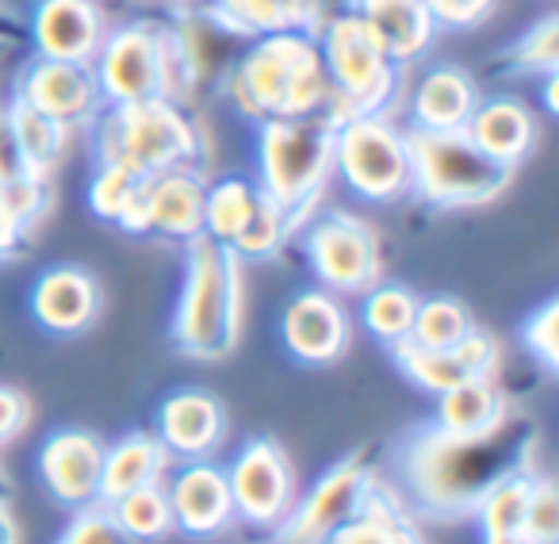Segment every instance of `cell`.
<instances>
[{
	"mask_svg": "<svg viewBox=\"0 0 559 544\" xmlns=\"http://www.w3.org/2000/svg\"><path fill=\"white\" fill-rule=\"evenodd\" d=\"M226 96L241 116L257 119V123L330 111L334 93H330L319 39L307 32H280L253 39V47L226 73Z\"/></svg>",
	"mask_w": 559,
	"mask_h": 544,
	"instance_id": "6da1fadb",
	"label": "cell"
},
{
	"mask_svg": "<svg viewBox=\"0 0 559 544\" xmlns=\"http://www.w3.org/2000/svg\"><path fill=\"white\" fill-rule=\"evenodd\" d=\"M241 319H246V288H241L238 253L200 234L188 241L173 342L192 360H223L241 342Z\"/></svg>",
	"mask_w": 559,
	"mask_h": 544,
	"instance_id": "7a4b0ae2",
	"label": "cell"
},
{
	"mask_svg": "<svg viewBox=\"0 0 559 544\" xmlns=\"http://www.w3.org/2000/svg\"><path fill=\"white\" fill-rule=\"evenodd\" d=\"M502 434L483 437V441H464V437H452L437 426L418 434L403 452V475L411 495L433 518H464V513H475L483 490L502 472L518 468V464H506V452L498 445Z\"/></svg>",
	"mask_w": 559,
	"mask_h": 544,
	"instance_id": "3957f363",
	"label": "cell"
},
{
	"mask_svg": "<svg viewBox=\"0 0 559 544\" xmlns=\"http://www.w3.org/2000/svg\"><path fill=\"white\" fill-rule=\"evenodd\" d=\"M342 119L334 111H311L292 119H264L257 154H261V192L288 215L292 230L307 223L334 173V142Z\"/></svg>",
	"mask_w": 559,
	"mask_h": 544,
	"instance_id": "277c9868",
	"label": "cell"
},
{
	"mask_svg": "<svg viewBox=\"0 0 559 544\" xmlns=\"http://www.w3.org/2000/svg\"><path fill=\"white\" fill-rule=\"evenodd\" d=\"M411 146V192H418L429 208H483L510 188L513 169L483 154L467 131H421L406 127Z\"/></svg>",
	"mask_w": 559,
	"mask_h": 544,
	"instance_id": "5b68a950",
	"label": "cell"
},
{
	"mask_svg": "<svg viewBox=\"0 0 559 544\" xmlns=\"http://www.w3.org/2000/svg\"><path fill=\"white\" fill-rule=\"evenodd\" d=\"M96 154L100 162H116L134 177L150 180L169 169H192L200 154V131L173 100L119 104L100 116L96 127Z\"/></svg>",
	"mask_w": 559,
	"mask_h": 544,
	"instance_id": "8992f818",
	"label": "cell"
},
{
	"mask_svg": "<svg viewBox=\"0 0 559 544\" xmlns=\"http://www.w3.org/2000/svg\"><path fill=\"white\" fill-rule=\"evenodd\" d=\"M314 39H319V55H322V66H326L330 93H334L330 111H334L337 119L388 116L399 96V70H403V66L391 62V55L380 47V39H376L349 9H345L342 16L322 20Z\"/></svg>",
	"mask_w": 559,
	"mask_h": 544,
	"instance_id": "52a82bcc",
	"label": "cell"
},
{
	"mask_svg": "<svg viewBox=\"0 0 559 544\" xmlns=\"http://www.w3.org/2000/svg\"><path fill=\"white\" fill-rule=\"evenodd\" d=\"M180 58L173 55L169 35L154 24H127L119 32H108L93 58L100 100L108 108L142 100H173V73Z\"/></svg>",
	"mask_w": 559,
	"mask_h": 544,
	"instance_id": "ba28073f",
	"label": "cell"
},
{
	"mask_svg": "<svg viewBox=\"0 0 559 544\" xmlns=\"http://www.w3.org/2000/svg\"><path fill=\"white\" fill-rule=\"evenodd\" d=\"M334 169L365 200H399L403 192H411L406 131L391 123V116H345L337 123Z\"/></svg>",
	"mask_w": 559,
	"mask_h": 544,
	"instance_id": "9c48e42d",
	"label": "cell"
},
{
	"mask_svg": "<svg viewBox=\"0 0 559 544\" xmlns=\"http://www.w3.org/2000/svg\"><path fill=\"white\" fill-rule=\"evenodd\" d=\"M226 483H230L234 518L253 529H276L299 498L288 452L272 437H253L241 445L238 457L226 464Z\"/></svg>",
	"mask_w": 559,
	"mask_h": 544,
	"instance_id": "30bf717a",
	"label": "cell"
},
{
	"mask_svg": "<svg viewBox=\"0 0 559 544\" xmlns=\"http://www.w3.org/2000/svg\"><path fill=\"white\" fill-rule=\"evenodd\" d=\"M307 261L337 296H360L380 284V238L357 215H326L307 230Z\"/></svg>",
	"mask_w": 559,
	"mask_h": 544,
	"instance_id": "8fae6325",
	"label": "cell"
},
{
	"mask_svg": "<svg viewBox=\"0 0 559 544\" xmlns=\"http://www.w3.org/2000/svg\"><path fill=\"white\" fill-rule=\"evenodd\" d=\"M372 483L376 475L365 457L337 460L304 498H296L292 513L276 525V544H326V536L365 506Z\"/></svg>",
	"mask_w": 559,
	"mask_h": 544,
	"instance_id": "7c38bea8",
	"label": "cell"
},
{
	"mask_svg": "<svg viewBox=\"0 0 559 544\" xmlns=\"http://www.w3.org/2000/svg\"><path fill=\"white\" fill-rule=\"evenodd\" d=\"M16 100L43 116L58 119L66 127L93 123L100 116V85H96L93 66L85 62H55V58H35L24 70L16 88Z\"/></svg>",
	"mask_w": 559,
	"mask_h": 544,
	"instance_id": "4fadbf2b",
	"label": "cell"
},
{
	"mask_svg": "<svg viewBox=\"0 0 559 544\" xmlns=\"http://www.w3.org/2000/svg\"><path fill=\"white\" fill-rule=\"evenodd\" d=\"M108 445L93 429H58L39 445V480L62 506L100 502V464Z\"/></svg>",
	"mask_w": 559,
	"mask_h": 544,
	"instance_id": "5bb4252c",
	"label": "cell"
},
{
	"mask_svg": "<svg viewBox=\"0 0 559 544\" xmlns=\"http://www.w3.org/2000/svg\"><path fill=\"white\" fill-rule=\"evenodd\" d=\"M391 350H395V360L406 372V380H414L429 395H441V391L456 388L464 380H475V376H495L498 365H502L498 342L479 327L460 345H452V350H421L411 338L395 342Z\"/></svg>",
	"mask_w": 559,
	"mask_h": 544,
	"instance_id": "9a60e30c",
	"label": "cell"
},
{
	"mask_svg": "<svg viewBox=\"0 0 559 544\" xmlns=\"http://www.w3.org/2000/svg\"><path fill=\"white\" fill-rule=\"evenodd\" d=\"M284 350L304 365H337L353 342V327L334 292H304L284 311Z\"/></svg>",
	"mask_w": 559,
	"mask_h": 544,
	"instance_id": "2e32d148",
	"label": "cell"
},
{
	"mask_svg": "<svg viewBox=\"0 0 559 544\" xmlns=\"http://www.w3.org/2000/svg\"><path fill=\"white\" fill-rule=\"evenodd\" d=\"M173 510V529L188 536H215L230 529L234 498L226 483V468L211 460H185L173 483L165 487Z\"/></svg>",
	"mask_w": 559,
	"mask_h": 544,
	"instance_id": "e0dca14e",
	"label": "cell"
},
{
	"mask_svg": "<svg viewBox=\"0 0 559 544\" xmlns=\"http://www.w3.org/2000/svg\"><path fill=\"white\" fill-rule=\"evenodd\" d=\"M108 24L96 0H39L32 16V39L39 58L93 66Z\"/></svg>",
	"mask_w": 559,
	"mask_h": 544,
	"instance_id": "ac0fdd59",
	"label": "cell"
},
{
	"mask_svg": "<svg viewBox=\"0 0 559 544\" xmlns=\"http://www.w3.org/2000/svg\"><path fill=\"white\" fill-rule=\"evenodd\" d=\"M32 315L47 334L78 338L100 319V288L93 272L78 264H58L39 276L32 288Z\"/></svg>",
	"mask_w": 559,
	"mask_h": 544,
	"instance_id": "d6986e66",
	"label": "cell"
},
{
	"mask_svg": "<svg viewBox=\"0 0 559 544\" xmlns=\"http://www.w3.org/2000/svg\"><path fill=\"white\" fill-rule=\"evenodd\" d=\"M226 414L207 391H177L157 411V441L173 460H207L223 445Z\"/></svg>",
	"mask_w": 559,
	"mask_h": 544,
	"instance_id": "ffe728a7",
	"label": "cell"
},
{
	"mask_svg": "<svg viewBox=\"0 0 559 544\" xmlns=\"http://www.w3.org/2000/svg\"><path fill=\"white\" fill-rule=\"evenodd\" d=\"M349 12L380 39L395 66L418 62L441 32L429 16L426 0H349Z\"/></svg>",
	"mask_w": 559,
	"mask_h": 544,
	"instance_id": "44dd1931",
	"label": "cell"
},
{
	"mask_svg": "<svg viewBox=\"0 0 559 544\" xmlns=\"http://www.w3.org/2000/svg\"><path fill=\"white\" fill-rule=\"evenodd\" d=\"M437 429L464 441H483L510 426V399L495 376H475L437 395Z\"/></svg>",
	"mask_w": 559,
	"mask_h": 544,
	"instance_id": "7402d4cb",
	"label": "cell"
},
{
	"mask_svg": "<svg viewBox=\"0 0 559 544\" xmlns=\"http://www.w3.org/2000/svg\"><path fill=\"white\" fill-rule=\"evenodd\" d=\"M203 200H207V180L195 169H169L146 180V208H150V234L162 238L192 241L203 234Z\"/></svg>",
	"mask_w": 559,
	"mask_h": 544,
	"instance_id": "603a6c76",
	"label": "cell"
},
{
	"mask_svg": "<svg viewBox=\"0 0 559 544\" xmlns=\"http://www.w3.org/2000/svg\"><path fill=\"white\" fill-rule=\"evenodd\" d=\"M467 139L490 154L495 162L518 169L528 157V150L536 146V119L533 111L525 108L513 96H490V100H479L472 111V119L464 123Z\"/></svg>",
	"mask_w": 559,
	"mask_h": 544,
	"instance_id": "cb8c5ba5",
	"label": "cell"
},
{
	"mask_svg": "<svg viewBox=\"0 0 559 544\" xmlns=\"http://www.w3.org/2000/svg\"><path fill=\"white\" fill-rule=\"evenodd\" d=\"M479 104V88L460 66H437L411 93V127L421 131H460Z\"/></svg>",
	"mask_w": 559,
	"mask_h": 544,
	"instance_id": "d4e9b609",
	"label": "cell"
},
{
	"mask_svg": "<svg viewBox=\"0 0 559 544\" xmlns=\"http://www.w3.org/2000/svg\"><path fill=\"white\" fill-rule=\"evenodd\" d=\"M322 0H211L215 20L234 35H280V32H307L322 27Z\"/></svg>",
	"mask_w": 559,
	"mask_h": 544,
	"instance_id": "484cf974",
	"label": "cell"
},
{
	"mask_svg": "<svg viewBox=\"0 0 559 544\" xmlns=\"http://www.w3.org/2000/svg\"><path fill=\"white\" fill-rule=\"evenodd\" d=\"M169 452L157 441V434H131L104 449L100 464V502H116V498L131 495L150 483H162L169 472Z\"/></svg>",
	"mask_w": 559,
	"mask_h": 544,
	"instance_id": "4316f807",
	"label": "cell"
},
{
	"mask_svg": "<svg viewBox=\"0 0 559 544\" xmlns=\"http://www.w3.org/2000/svg\"><path fill=\"white\" fill-rule=\"evenodd\" d=\"M411 541H414V525L406 521V513L399 510V502L380 483H372L365 506L326 536V544H411Z\"/></svg>",
	"mask_w": 559,
	"mask_h": 544,
	"instance_id": "83f0119b",
	"label": "cell"
},
{
	"mask_svg": "<svg viewBox=\"0 0 559 544\" xmlns=\"http://www.w3.org/2000/svg\"><path fill=\"white\" fill-rule=\"evenodd\" d=\"M4 119H9V131H12V139H16V150H20V157H24V165L32 173H39V177H47V173L62 162L66 142H70V127L43 116V111L27 108L24 100H12Z\"/></svg>",
	"mask_w": 559,
	"mask_h": 544,
	"instance_id": "f1b7e54d",
	"label": "cell"
},
{
	"mask_svg": "<svg viewBox=\"0 0 559 544\" xmlns=\"http://www.w3.org/2000/svg\"><path fill=\"white\" fill-rule=\"evenodd\" d=\"M536 472L525 464L502 472L487 490H483L479 506H475V521H479L483 536L487 533H521L528 498H533Z\"/></svg>",
	"mask_w": 559,
	"mask_h": 544,
	"instance_id": "f546056e",
	"label": "cell"
},
{
	"mask_svg": "<svg viewBox=\"0 0 559 544\" xmlns=\"http://www.w3.org/2000/svg\"><path fill=\"white\" fill-rule=\"evenodd\" d=\"M288 238H292L288 215H284V211H280L276 203L257 188L253 208H249L241 230L234 234L230 249L238 253V261H269V257H276L280 249H284V241Z\"/></svg>",
	"mask_w": 559,
	"mask_h": 544,
	"instance_id": "4dcf8cb0",
	"label": "cell"
},
{
	"mask_svg": "<svg viewBox=\"0 0 559 544\" xmlns=\"http://www.w3.org/2000/svg\"><path fill=\"white\" fill-rule=\"evenodd\" d=\"M360 315H365L368 334L395 345L403 338H411L414 315H418V296L411 288H403V284H372L365 292Z\"/></svg>",
	"mask_w": 559,
	"mask_h": 544,
	"instance_id": "1f68e13d",
	"label": "cell"
},
{
	"mask_svg": "<svg viewBox=\"0 0 559 544\" xmlns=\"http://www.w3.org/2000/svg\"><path fill=\"white\" fill-rule=\"evenodd\" d=\"M116 521L123 525L127 536H134L139 544L146 541H162V536L173 533V510H169V495H165L162 483H150V487H139L131 495L108 502Z\"/></svg>",
	"mask_w": 559,
	"mask_h": 544,
	"instance_id": "d6a6232c",
	"label": "cell"
},
{
	"mask_svg": "<svg viewBox=\"0 0 559 544\" xmlns=\"http://www.w3.org/2000/svg\"><path fill=\"white\" fill-rule=\"evenodd\" d=\"M472 330H475V322L460 299L433 296V299H418L411 342L421 345V350H452V345L464 342Z\"/></svg>",
	"mask_w": 559,
	"mask_h": 544,
	"instance_id": "836d02e7",
	"label": "cell"
},
{
	"mask_svg": "<svg viewBox=\"0 0 559 544\" xmlns=\"http://www.w3.org/2000/svg\"><path fill=\"white\" fill-rule=\"evenodd\" d=\"M253 196H257V188L241 177H226V180L207 185V200H203V234L223 241V246H230L234 234H238L241 223H246L249 208H253Z\"/></svg>",
	"mask_w": 559,
	"mask_h": 544,
	"instance_id": "e575fe53",
	"label": "cell"
},
{
	"mask_svg": "<svg viewBox=\"0 0 559 544\" xmlns=\"http://www.w3.org/2000/svg\"><path fill=\"white\" fill-rule=\"evenodd\" d=\"M510 62L518 73H548L559 70V16H544L540 24H533L510 50Z\"/></svg>",
	"mask_w": 559,
	"mask_h": 544,
	"instance_id": "d590c367",
	"label": "cell"
},
{
	"mask_svg": "<svg viewBox=\"0 0 559 544\" xmlns=\"http://www.w3.org/2000/svg\"><path fill=\"white\" fill-rule=\"evenodd\" d=\"M139 188H142V177H134L131 169H123V165H116V162H100L93 185H88V208H93V215L116 223Z\"/></svg>",
	"mask_w": 559,
	"mask_h": 544,
	"instance_id": "8d00e7d4",
	"label": "cell"
},
{
	"mask_svg": "<svg viewBox=\"0 0 559 544\" xmlns=\"http://www.w3.org/2000/svg\"><path fill=\"white\" fill-rule=\"evenodd\" d=\"M58 544H139V541L123 533V525L116 521L108 502H88L70 518V525L58 536Z\"/></svg>",
	"mask_w": 559,
	"mask_h": 544,
	"instance_id": "74e56055",
	"label": "cell"
},
{
	"mask_svg": "<svg viewBox=\"0 0 559 544\" xmlns=\"http://www.w3.org/2000/svg\"><path fill=\"white\" fill-rule=\"evenodd\" d=\"M521 536L525 544H559V495L556 483L536 475L533 498H528L525 521H521Z\"/></svg>",
	"mask_w": 559,
	"mask_h": 544,
	"instance_id": "f35d334b",
	"label": "cell"
},
{
	"mask_svg": "<svg viewBox=\"0 0 559 544\" xmlns=\"http://www.w3.org/2000/svg\"><path fill=\"white\" fill-rule=\"evenodd\" d=\"M525 350L540 360L544 372L559 368V304L548 299L533 319L525 322Z\"/></svg>",
	"mask_w": 559,
	"mask_h": 544,
	"instance_id": "ab89813d",
	"label": "cell"
},
{
	"mask_svg": "<svg viewBox=\"0 0 559 544\" xmlns=\"http://www.w3.org/2000/svg\"><path fill=\"white\" fill-rule=\"evenodd\" d=\"M429 16L437 27H452V32H464L475 27L495 12V0H426Z\"/></svg>",
	"mask_w": 559,
	"mask_h": 544,
	"instance_id": "60d3db41",
	"label": "cell"
},
{
	"mask_svg": "<svg viewBox=\"0 0 559 544\" xmlns=\"http://www.w3.org/2000/svg\"><path fill=\"white\" fill-rule=\"evenodd\" d=\"M32 426V399L20 388L0 383V445H12Z\"/></svg>",
	"mask_w": 559,
	"mask_h": 544,
	"instance_id": "b9f144b4",
	"label": "cell"
},
{
	"mask_svg": "<svg viewBox=\"0 0 559 544\" xmlns=\"http://www.w3.org/2000/svg\"><path fill=\"white\" fill-rule=\"evenodd\" d=\"M27 226L20 223V215L12 211L9 196H4V185H0V257H12L24 241Z\"/></svg>",
	"mask_w": 559,
	"mask_h": 544,
	"instance_id": "7bdbcfd3",
	"label": "cell"
},
{
	"mask_svg": "<svg viewBox=\"0 0 559 544\" xmlns=\"http://www.w3.org/2000/svg\"><path fill=\"white\" fill-rule=\"evenodd\" d=\"M0 544H20L16 513H12V506L4 502V495H0Z\"/></svg>",
	"mask_w": 559,
	"mask_h": 544,
	"instance_id": "ee69618b",
	"label": "cell"
},
{
	"mask_svg": "<svg viewBox=\"0 0 559 544\" xmlns=\"http://www.w3.org/2000/svg\"><path fill=\"white\" fill-rule=\"evenodd\" d=\"M483 544H525V536L521 533H487Z\"/></svg>",
	"mask_w": 559,
	"mask_h": 544,
	"instance_id": "f6af8a7d",
	"label": "cell"
},
{
	"mask_svg": "<svg viewBox=\"0 0 559 544\" xmlns=\"http://www.w3.org/2000/svg\"><path fill=\"white\" fill-rule=\"evenodd\" d=\"M4 487H9V480H4V472H0V495H4Z\"/></svg>",
	"mask_w": 559,
	"mask_h": 544,
	"instance_id": "bcb514c9",
	"label": "cell"
},
{
	"mask_svg": "<svg viewBox=\"0 0 559 544\" xmlns=\"http://www.w3.org/2000/svg\"><path fill=\"white\" fill-rule=\"evenodd\" d=\"M411 544H426V541H421V536H418V533H414V541H411Z\"/></svg>",
	"mask_w": 559,
	"mask_h": 544,
	"instance_id": "7dc6e473",
	"label": "cell"
}]
</instances>
